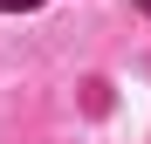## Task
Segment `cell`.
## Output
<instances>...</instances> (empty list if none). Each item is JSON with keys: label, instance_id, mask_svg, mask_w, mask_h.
I'll use <instances>...</instances> for the list:
<instances>
[{"label": "cell", "instance_id": "7a4b0ae2", "mask_svg": "<svg viewBox=\"0 0 151 144\" xmlns=\"http://www.w3.org/2000/svg\"><path fill=\"white\" fill-rule=\"evenodd\" d=\"M137 14H151V0H137Z\"/></svg>", "mask_w": 151, "mask_h": 144}, {"label": "cell", "instance_id": "6da1fadb", "mask_svg": "<svg viewBox=\"0 0 151 144\" xmlns=\"http://www.w3.org/2000/svg\"><path fill=\"white\" fill-rule=\"evenodd\" d=\"M0 7H7V14H21V7H41V0H0Z\"/></svg>", "mask_w": 151, "mask_h": 144}]
</instances>
